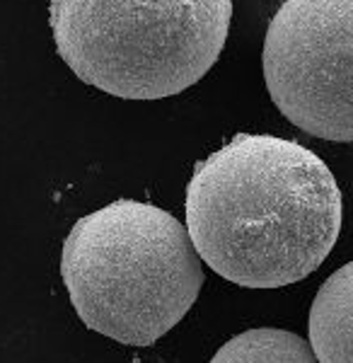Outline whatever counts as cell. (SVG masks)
I'll return each instance as SVG.
<instances>
[{
  "label": "cell",
  "instance_id": "6da1fadb",
  "mask_svg": "<svg viewBox=\"0 0 353 363\" xmlns=\"http://www.w3.org/2000/svg\"><path fill=\"white\" fill-rule=\"evenodd\" d=\"M186 230L198 257L242 289H281L337 245L341 189L320 155L271 133H237L194 169Z\"/></svg>",
  "mask_w": 353,
  "mask_h": 363
},
{
  "label": "cell",
  "instance_id": "7a4b0ae2",
  "mask_svg": "<svg viewBox=\"0 0 353 363\" xmlns=\"http://www.w3.org/2000/svg\"><path fill=\"white\" fill-rule=\"evenodd\" d=\"M61 277L90 330L150 347L196 303L203 267L189 230L172 213L119 199L70 228Z\"/></svg>",
  "mask_w": 353,
  "mask_h": 363
},
{
  "label": "cell",
  "instance_id": "3957f363",
  "mask_svg": "<svg viewBox=\"0 0 353 363\" xmlns=\"http://www.w3.org/2000/svg\"><path fill=\"white\" fill-rule=\"evenodd\" d=\"M232 0H51L63 63L85 85L121 99L184 92L215 66Z\"/></svg>",
  "mask_w": 353,
  "mask_h": 363
},
{
  "label": "cell",
  "instance_id": "277c9868",
  "mask_svg": "<svg viewBox=\"0 0 353 363\" xmlns=\"http://www.w3.org/2000/svg\"><path fill=\"white\" fill-rule=\"evenodd\" d=\"M279 112L315 138L353 140V0H286L264 39Z\"/></svg>",
  "mask_w": 353,
  "mask_h": 363
},
{
  "label": "cell",
  "instance_id": "5b68a950",
  "mask_svg": "<svg viewBox=\"0 0 353 363\" xmlns=\"http://www.w3.org/2000/svg\"><path fill=\"white\" fill-rule=\"evenodd\" d=\"M310 347L320 363H353V262L317 291L310 308Z\"/></svg>",
  "mask_w": 353,
  "mask_h": 363
},
{
  "label": "cell",
  "instance_id": "8992f818",
  "mask_svg": "<svg viewBox=\"0 0 353 363\" xmlns=\"http://www.w3.org/2000/svg\"><path fill=\"white\" fill-rule=\"evenodd\" d=\"M211 363H320L313 347L288 330H247L215 351Z\"/></svg>",
  "mask_w": 353,
  "mask_h": 363
}]
</instances>
